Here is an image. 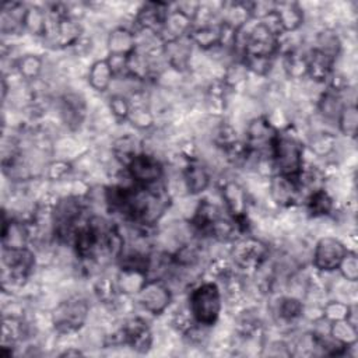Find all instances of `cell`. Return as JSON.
<instances>
[{
    "instance_id": "obj_1",
    "label": "cell",
    "mask_w": 358,
    "mask_h": 358,
    "mask_svg": "<svg viewBox=\"0 0 358 358\" xmlns=\"http://www.w3.org/2000/svg\"><path fill=\"white\" fill-rule=\"evenodd\" d=\"M270 155L275 173L298 178L305 165V144L291 123L278 130Z\"/></svg>"
},
{
    "instance_id": "obj_2",
    "label": "cell",
    "mask_w": 358,
    "mask_h": 358,
    "mask_svg": "<svg viewBox=\"0 0 358 358\" xmlns=\"http://www.w3.org/2000/svg\"><path fill=\"white\" fill-rule=\"evenodd\" d=\"M186 306L196 323L207 327L215 326L224 308V294L220 284L214 280L196 284L189 291Z\"/></svg>"
},
{
    "instance_id": "obj_3",
    "label": "cell",
    "mask_w": 358,
    "mask_h": 358,
    "mask_svg": "<svg viewBox=\"0 0 358 358\" xmlns=\"http://www.w3.org/2000/svg\"><path fill=\"white\" fill-rule=\"evenodd\" d=\"M91 312L88 299L83 295H70L57 302L50 310V323L59 336H70L80 331Z\"/></svg>"
},
{
    "instance_id": "obj_4",
    "label": "cell",
    "mask_w": 358,
    "mask_h": 358,
    "mask_svg": "<svg viewBox=\"0 0 358 358\" xmlns=\"http://www.w3.org/2000/svg\"><path fill=\"white\" fill-rule=\"evenodd\" d=\"M228 256L238 271L243 275H253L268 262L270 248L263 239L243 234L231 242Z\"/></svg>"
},
{
    "instance_id": "obj_5",
    "label": "cell",
    "mask_w": 358,
    "mask_h": 358,
    "mask_svg": "<svg viewBox=\"0 0 358 358\" xmlns=\"http://www.w3.org/2000/svg\"><path fill=\"white\" fill-rule=\"evenodd\" d=\"M220 196L228 217L235 221V224L239 227L242 234H246L250 227L249 190L238 180L227 179L220 186Z\"/></svg>"
},
{
    "instance_id": "obj_6",
    "label": "cell",
    "mask_w": 358,
    "mask_h": 358,
    "mask_svg": "<svg viewBox=\"0 0 358 358\" xmlns=\"http://www.w3.org/2000/svg\"><path fill=\"white\" fill-rule=\"evenodd\" d=\"M241 56L277 57L280 55V38L262 21L252 25L241 43Z\"/></svg>"
},
{
    "instance_id": "obj_7",
    "label": "cell",
    "mask_w": 358,
    "mask_h": 358,
    "mask_svg": "<svg viewBox=\"0 0 358 358\" xmlns=\"http://www.w3.org/2000/svg\"><path fill=\"white\" fill-rule=\"evenodd\" d=\"M126 173L133 185L151 186L164 182L165 166L159 157L141 151L126 165Z\"/></svg>"
},
{
    "instance_id": "obj_8",
    "label": "cell",
    "mask_w": 358,
    "mask_h": 358,
    "mask_svg": "<svg viewBox=\"0 0 358 358\" xmlns=\"http://www.w3.org/2000/svg\"><path fill=\"white\" fill-rule=\"evenodd\" d=\"M277 134L278 129L270 122L267 115H257L246 122L243 143L252 154L270 155Z\"/></svg>"
},
{
    "instance_id": "obj_9",
    "label": "cell",
    "mask_w": 358,
    "mask_h": 358,
    "mask_svg": "<svg viewBox=\"0 0 358 358\" xmlns=\"http://www.w3.org/2000/svg\"><path fill=\"white\" fill-rule=\"evenodd\" d=\"M348 250V246L341 239L331 235H323L315 242L312 252V266L316 271L324 274L337 271Z\"/></svg>"
},
{
    "instance_id": "obj_10",
    "label": "cell",
    "mask_w": 358,
    "mask_h": 358,
    "mask_svg": "<svg viewBox=\"0 0 358 358\" xmlns=\"http://www.w3.org/2000/svg\"><path fill=\"white\" fill-rule=\"evenodd\" d=\"M267 196L270 201L281 208L298 207L305 199V193L298 178H291L281 173H274L268 178Z\"/></svg>"
},
{
    "instance_id": "obj_11",
    "label": "cell",
    "mask_w": 358,
    "mask_h": 358,
    "mask_svg": "<svg viewBox=\"0 0 358 358\" xmlns=\"http://www.w3.org/2000/svg\"><path fill=\"white\" fill-rule=\"evenodd\" d=\"M137 305L152 316L162 315L173 299V291L162 278H148L134 296Z\"/></svg>"
},
{
    "instance_id": "obj_12",
    "label": "cell",
    "mask_w": 358,
    "mask_h": 358,
    "mask_svg": "<svg viewBox=\"0 0 358 358\" xmlns=\"http://www.w3.org/2000/svg\"><path fill=\"white\" fill-rule=\"evenodd\" d=\"M124 347L137 354H147L154 344V331L148 322L141 316H131L122 324Z\"/></svg>"
},
{
    "instance_id": "obj_13",
    "label": "cell",
    "mask_w": 358,
    "mask_h": 358,
    "mask_svg": "<svg viewBox=\"0 0 358 358\" xmlns=\"http://www.w3.org/2000/svg\"><path fill=\"white\" fill-rule=\"evenodd\" d=\"M171 10V4L164 1H147L143 3L133 17V31H150L159 36V31Z\"/></svg>"
},
{
    "instance_id": "obj_14",
    "label": "cell",
    "mask_w": 358,
    "mask_h": 358,
    "mask_svg": "<svg viewBox=\"0 0 358 358\" xmlns=\"http://www.w3.org/2000/svg\"><path fill=\"white\" fill-rule=\"evenodd\" d=\"M193 53L194 45L190 41L189 35L162 43V55L168 67L182 74L190 70Z\"/></svg>"
},
{
    "instance_id": "obj_15",
    "label": "cell",
    "mask_w": 358,
    "mask_h": 358,
    "mask_svg": "<svg viewBox=\"0 0 358 358\" xmlns=\"http://www.w3.org/2000/svg\"><path fill=\"white\" fill-rule=\"evenodd\" d=\"M180 173L187 196H199L211 185V168L201 158L186 161Z\"/></svg>"
},
{
    "instance_id": "obj_16",
    "label": "cell",
    "mask_w": 358,
    "mask_h": 358,
    "mask_svg": "<svg viewBox=\"0 0 358 358\" xmlns=\"http://www.w3.org/2000/svg\"><path fill=\"white\" fill-rule=\"evenodd\" d=\"M32 241L31 224L28 221L8 217L3 210V228H1V246L3 249H24Z\"/></svg>"
},
{
    "instance_id": "obj_17",
    "label": "cell",
    "mask_w": 358,
    "mask_h": 358,
    "mask_svg": "<svg viewBox=\"0 0 358 358\" xmlns=\"http://www.w3.org/2000/svg\"><path fill=\"white\" fill-rule=\"evenodd\" d=\"M59 116L66 127L77 131L87 116V102L77 92H64L59 96Z\"/></svg>"
},
{
    "instance_id": "obj_18",
    "label": "cell",
    "mask_w": 358,
    "mask_h": 358,
    "mask_svg": "<svg viewBox=\"0 0 358 358\" xmlns=\"http://www.w3.org/2000/svg\"><path fill=\"white\" fill-rule=\"evenodd\" d=\"M137 48L136 34L131 27L116 25L106 35L108 56L127 57Z\"/></svg>"
},
{
    "instance_id": "obj_19",
    "label": "cell",
    "mask_w": 358,
    "mask_h": 358,
    "mask_svg": "<svg viewBox=\"0 0 358 358\" xmlns=\"http://www.w3.org/2000/svg\"><path fill=\"white\" fill-rule=\"evenodd\" d=\"M148 271L140 267L131 266H119V270L115 275V282L117 291L123 296H136L137 292L148 281Z\"/></svg>"
},
{
    "instance_id": "obj_20",
    "label": "cell",
    "mask_w": 358,
    "mask_h": 358,
    "mask_svg": "<svg viewBox=\"0 0 358 358\" xmlns=\"http://www.w3.org/2000/svg\"><path fill=\"white\" fill-rule=\"evenodd\" d=\"M28 6L20 1H3L0 14V28L1 34L6 35H20L25 32L24 21Z\"/></svg>"
},
{
    "instance_id": "obj_21",
    "label": "cell",
    "mask_w": 358,
    "mask_h": 358,
    "mask_svg": "<svg viewBox=\"0 0 358 358\" xmlns=\"http://www.w3.org/2000/svg\"><path fill=\"white\" fill-rule=\"evenodd\" d=\"M306 64H308L306 78L320 85V84H327L329 80L331 78L336 67V60L310 48L306 55Z\"/></svg>"
},
{
    "instance_id": "obj_22",
    "label": "cell",
    "mask_w": 358,
    "mask_h": 358,
    "mask_svg": "<svg viewBox=\"0 0 358 358\" xmlns=\"http://www.w3.org/2000/svg\"><path fill=\"white\" fill-rule=\"evenodd\" d=\"M274 14L282 34H295L305 22V10L296 1L275 3Z\"/></svg>"
},
{
    "instance_id": "obj_23",
    "label": "cell",
    "mask_w": 358,
    "mask_h": 358,
    "mask_svg": "<svg viewBox=\"0 0 358 358\" xmlns=\"http://www.w3.org/2000/svg\"><path fill=\"white\" fill-rule=\"evenodd\" d=\"M302 203L309 218L329 217L336 208V200L326 187H320L308 193Z\"/></svg>"
},
{
    "instance_id": "obj_24",
    "label": "cell",
    "mask_w": 358,
    "mask_h": 358,
    "mask_svg": "<svg viewBox=\"0 0 358 358\" xmlns=\"http://www.w3.org/2000/svg\"><path fill=\"white\" fill-rule=\"evenodd\" d=\"M220 20L235 31L243 29L252 20V3L249 1H231L222 3Z\"/></svg>"
},
{
    "instance_id": "obj_25",
    "label": "cell",
    "mask_w": 358,
    "mask_h": 358,
    "mask_svg": "<svg viewBox=\"0 0 358 358\" xmlns=\"http://www.w3.org/2000/svg\"><path fill=\"white\" fill-rule=\"evenodd\" d=\"M192 28H193V21L187 15L182 14L175 8H171L159 31V38L162 43L175 41L189 35Z\"/></svg>"
},
{
    "instance_id": "obj_26",
    "label": "cell",
    "mask_w": 358,
    "mask_h": 358,
    "mask_svg": "<svg viewBox=\"0 0 358 358\" xmlns=\"http://www.w3.org/2000/svg\"><path fill=\"white\" fill-rule=\"evenodd\" d=\"M115 81L113 69L108 60L96 59L87 70V83L95 92H106Z\"/></svg>"
},
{
    "instance_id": "obj_27",
    "label": "cell",
    "mask_w": 358,
    "mask_h": 358,
    "mask_svg": "<svg viewBox=\"0 0 358 358\" xmlns=\"http://www.w3.org/2000/svg\"><path fill=\"white\" fill-rule=\"evenodd\" d=\"M143 151V141H138L130 133L115 137L110 144V154L113 159L123 168L130 162V159Z\"/></svg>"
},
{
    "instance_id": "obj_28",
    "label": "cell",
    "mask_w": 358,
    "mask_h": 358,
    "mask_svg": "<svg viewBox=\"0 0 358 358\" xmlns=\"http://www.w3.org/2000/svg\"><path fill=\"white\" fill-rule=\"evenodd\" d=\"M43 59L36 53H24L15 57L14 71L24 83H35L41 78L43 73Z\"/></svg>"
},
{
    "instance_id": "obj_29",
    "label": "cell",
    "mask_w": 358,
    "mask_h": 358,
    "mask_svg": "<svg viewBox=\"0 0 358 358\" xmlns=\"http://www.w3.org/2000/svg\"><path fill=\"white\" fill-rule=\"evenodd\" d=\"M303 299L294 295L280 296L275 303V319L285 323L292 324L298 319L303 317Z\"/></svg>"
},
{
    "instance_id": "obj_30",
    "label": "cell",
    "mask_w": 358,
    "mask_h": 358,
    "mask_svg": "<svg viewBox=\"0 0 358 358\" xmlns=\"http://www.w3.org/2000/svg\"><path fill=\"white\" fill-rule=\"evenodd\" d=\"M130 103H131V108L126 122L130 123L137 130H143V131L151 130L157 123V117L150 106V102L130 101Z\"/></svg>"
},
{
    "instance_id": "obj_31",
    "label": "cell",
    "mask_w": 358,
    "mask_h": 358,
    "mask_svg": "<svg viewBox=\"0 0 358 358\" xmlns=\"http://www.w3.org/2000/svg\"><path fill=\"white\" fill-rule=\"evenodd\" d=\"M220 36H221V22L208 25V27H200V28H192L189 32V38L193 42L194 48H197L201 52H208L220 45Z\"/></svg>"
},
{
    "instance_id": "obj_32",
    "label": "cell",
    "mask_w": 358,
    "mask_h": 358,
    "mask_svg": "<svg viewBox=\"0 0 358 358\" xmlns=\"http://www.w3.org/2000/svg\"><path fill=\"white\" fill-rule=\"evenodd\" d=\"M306 145L316 158H326L336 152L337 137L334 136V133L319 130L310 134Z\"/></svg>"
},
{
    "instance_id": "obj_33",
    "label": "cell",
    "mask_w": 358,
    "mask_h": 358,
    "mask_svg": "<svg viewBox=\"0 0 358 358\" xmlns=\"http://www.w3.org/2000/svg\"><path fill=\"white\" fill-rule=\"evenodd\" d=\"M329 336L336 340L338 344L350 348L357 345L358 341V329L357 324L350 322L348 319L331 322L329 324Z\"/></svg>"
},
{
    "instance_id": "obj_34",
    "label": "cell",
    "mask_w": 358,
    "mask_h": 358,
    "mask_svg": "<svg viewBox=\"0 0 358 358\" xmlns=\"http://www.w3.org/2000/svg\"><path fill=\"white\" fill-rule=\"evenodd\" d=\"M48 28V11L41 6H28L24 29L32 36L43 38Z\"/></svg>"
},
{
    "instance_id": "obj_35",
    "label": "cell",
    "mask_w": 358,
    "mask_h": 358,
    "mask_svg": "<svg viewBox=\"0 0 358 358\" xmlns=\"http://www.w3.org/2000/svg\"><path fill=\"white\" fill-rule=\"evenodd\" d=\"M337 130L347 138H355L357 127H358V109L357 105L345 103L341 109L337 122H336Z\"/></svg>"
},
{
    "instance_id": "obj_36",
    "label": "cell",
    "mask_w": 358,
    "mask_h": 358,
    "mask_svg": "<svg viewBox=\"0 0 358 358\" xmlns=\"http://www.w3.org/2000/svg\"><path fill=\"white\" fill-rule=\"evenodd\" d=\"M73 172H74L73 161L67 158H56L46 164L43 171V178L50 183H56L70 178Z\"/></svg>"
},
{
    "instance_id": "obj_37",
    "label": "cell",
    "mask_w": 358,
    "mask_h": 358,
    "mask_svg": "<svg viewBox=\"0 0 358 358\" xmlns=\"http://www.w3.org/2000/svg\"><path fill=\"white\" fill-rule=\"evenodd\" d=\"M352 303H348L343 299H329L322 305V316L329 322H337L348 319Z\"/></svg>"
},
{
    "instance_id": "obj_38",
    "label": "cell",
    "mask_w": 358,
    "mask_h": 358,
    "mask_svg": "<svg viewBox=\"0 0 358 358\" xmlns=\"http://www.w3.org/2000/svg\"><path fill=\"white\" fill-rule=\"evenodd\" d=\"M131 103L130 99L120 94H112L108 101V110L116 123H124L127 120Z\"/></svg>"
},
{
    "instance_id": "obj_39",
    "label": "cell",
    "mask_w": 358,
    "mask_h": 358,
    "mask_svg": "<svg viewBox=\"0 0 358 358\" xmlns=\"http://www.w3.org/2000/svg\"><path fill=\"white\" fill-rule=\"evenodd\" d=\"M337 271L343 277V280L348 282H357L358 280V257L354 250H348L345 257L341 260Z\"/></svg>"
},
{
    "instance_id": "obj_40",
    "label": "cell",
    "mask_w": 358,
    "mask_h": 358,
    "mask_svg": "<svg viewBox=\"0 0 358 358\" xmlns=\"http://www.w3.org/2000/svg\"><path fill=\"white\" fill-rule=\"evenodd\" d=\"M199 7H200V3H199V1H179V3H175V4H173V8H175V10L180 11V13L185 14V15H187L192 21H193V18H194V15H196Z\"/></svg>"
},
{
    "instance_id": "obj_41",
    "label": "cell",
    "mask_w": 358,
    "mask_h": 358,
    "mask_svg": "<svg viewBox=\"0 0 358 358\" xmlns=\"http://www.w3.org/2000/svg\"><path fill=\"white\" fill-rule=\"evenodd\" d=\"M59 355H60V357H71V355L77 357V355H84V351H81L78 347H67V348H66L64 351H62Z\"/></svg>"
}]
</instances>
